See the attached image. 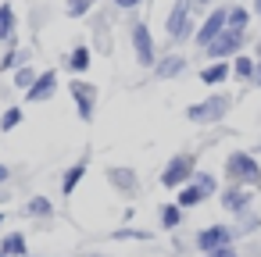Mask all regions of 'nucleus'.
<instances>
[{
  "label": "nucleus",
  "instance_id": "nucleus-35",
  "mask_svg": "<svg viewBox=\"0 0 261 257\" xmlns=\"http://www.w3.org/2000/svg\"><path fill=\"white\" fill-rule=\"evenodd\" d=\"M254 82H257V86H261V65H257V68H254Z\"/></svg>",
  "mask_w": 261,
  "mask_h": 257
},
{
  "label": "nucleus",
  "instance_id": "nucleus-20",
  "mask_svg": "<svg viewBox=\"0 0 261 257\" xmlns=\"http://www.w3.org/2000/svg\"><path fill=\"white\" fill-rule=\"evenodd\" d=\"M97 11V0H65V18L79 22V18H90Z\"/></svg>",
  "mask_w": 261,
  "mask_h": 257
},
{
  "label": "nucleus",
  "instance_id": "nucleus-38",
  "mask_svg": "<svg viewBox=\"0 0 261 257\" xmlns=\"http://www.w3.org/2000/svg\"><path fill=\"white\" fill-rule=\"evenodd\" d=\"M4 218H8V214H4V211H0V225H4Z\"/></svg>",
  "mask_w": 261,
  "mask_h": 257
},
{
  "label": "nucleus",
  "instance_id": "nucleus-18",
  "mask_svg": "<svg viewBox=\"0 0 261 257\" xmlns=\"http://www.w3.org/2000/svg\"><path fill=\"white\" fill-rule=\"evenodd\" d=\"M0 253H8V257H33L29 253V239L22 229H11L4 232V239H0Z\"/></svg>",
  "mask_w": 261,
  "mask_h": 257
},
{
  "label": "nucleus",
  "instance_id": "nucleus-21",
  "mask_svg": "<svg viewBox=\"0 0 261 257\" xmlns=\"http://www.w3.org/2000/svg\"><path fill=\"white\" fill-rule=\"evenodd\" d=\"M36 79H40V72H36L33 65H25V68H18V72H11V86H15L18 93H29Z\"/></svg>",
  "mask_w": 261,
  "mask_h": 257
},
{
  "label": "nucleus",
  "instance_id": "nucleus-3",
  "mask_svg": "<svg viewBox=\"0 0 261 257\" xmlns=\"http://www.w3.org/2000/svg\"><path fill=\"white\" fill-rule=\"evenodd\" d=\"M225 111H229V97L215 93V97H207V100H200V104H190V107H186V118L197 122V125H211V122H218Z\"/></svg>",
  "mask_w": 261,
  "mask_h": 257
},
{
  "label": "nucleus",
  "instance_id": "nucleus-40",
  "mask_svg": "<svg viewBox=\"0 0 261 257\" xmlns=\"http://www.w3.org/2000/svg\"><path fill=\"white\" fill-rule=\"evenodd\" d=\"M0 257H8V253H0Z\"/></svg>",
  "mask_w": 261,
  "mask_h": 257
},
{
  "label": "nucleus",
  "instance_id": "nucleus-2",
  "mask_svg": "<svg viewBox=\"0 0 261 257\" xmlns=\"http://www.w3.org/2000/svg\"><path fill=\"white\" fill-rule=\"evenodd\" d=\"M129 40H133L136 65H143V68H154V65H158V47H154V36H150L147 22H133V25H129Z\"/></svg>",
  "mask_w": 261,
  "mask_h": 257
},
{
  "label": "nucleus",
  "instance_id": "nucleus-34",
  "mask_svg": "<svg viewBox=\"0 0 261 257\" xmlns=\"http://www.w3.org/2000/svg\"><path fill=\"white\" fill-rule=\"evenodd\" d=\"M8 200H11V196H8V189H0V207H4Z\"/></svg>",
  "mask_w": 261,
  "mask_h": 257
},
{
  "label": "nucleus",
  "instance_id": "nucleus-30",
  "mask_svg": "<svg viewBox=\"0 0 261 257\" xmlns=\"http://www.w3.org/2000/svg\"><path fill=\"white\" fill-rule=\"evenodd\" d=\"M236 75H240V79H250V75H254V65H250L247 58H236Z\"/></svg>",
  "mask_w": 261,
  "mask_h": 257
},
{
  "label": "nucleus",
  "instance_id": "nucleus-8",
  "mask_svg": "<svg viewBox=\"0 0 261 257\" xmlns=\"http://www.w3.org/2000/svg\"><path fill=\"white\" fill-rule=\"evenodd\" d=\"M190 8H193V0H175V8H172V15H168V22H165V29H168V36L172 40H186L190 36Z\"/></svg>",
  "mask_w": 261,
  "mask_h": 257
},
{
  "label": "nucleus",
  "instance_id": "nucleus-27",
  "mask_svg": "<svg viewBox=\"0 0 261 257\" xmlns=\"http://www.w3.org/2000/svg\"><path fill=\"white\" fill-rule=\"evenodd\" d=\"M243 25H247V11H243V8H232L229 18H225V29H240V33H243Z\"/></svg>",
  "mask_w": 261,
  "mask_h": 257
},
{
  "label": "nucleus",
  "instance_id": "nucleus-37",
  "mask_svg": "<svg viewBox=\"0 0 261 257\" xmlns=\"http://www.w3.org/2000/svg\"><path fill=\"white\" fill-rule=\"evenodd\" d=\"M254 11H257V15H261V0H254Z\"/></svg>",
  "mask_w": 261,
  "mask_h": 257
},
{
  "label": "nucleus",
  "instance_id": "nucleus-1",
  "mask_svg": "<svg viewBox=\"0 0 261 257\" xmlns=\"http://www.w3.org/2000/svg\"><path fill=\"white\" fill-rule=\"evenodd\" d=\"M65 90H68V97H72V104H75V115H79V122H93V111H97V86L90 82V79H72V82H65Z\"/></svg>",
  "mask_w": 261,
  "mask_h": 257
},
{
  "label": "nucleus",
  "instance_id": "nucleus-6",
  "mask_svg": "<svg viewBox=\"0 0 261 257\" xmlns=\"http://www.w3.org/2000/svg\"><path fill=\"white\" fill-rule=\"evenodd\" d=\"M186 179H193V157H190V154H175V157L165 164V172H161V186L179 189Z\"/></svg>",
  "mask_w": 261,
  "mask_h": 257
},
{
  "label": "nucleus",
  "instance_id": "nucleus-5",
  "mask_svg": "<svg viewBox=\"0 0 261 257\" xmlns=\"http://www.w3.org/2000/svg\"><path fill=\"white\" fill-rule=\"evenodd\" d=\"M225 172H229V179H236V182L261 186V168H257V161H254L250 154H229V161H225Z\"/></svg>",
  "mask_w": 261,
  "mask_h": 257
},
{
  "label": "nucleus",
  "instance_id": "nucleus-39",
  "mask_svg": "<svg viewBox=\"0 0 261 257\" xmlns=\"http://www.w3.org/2000/svg\"><path fill=\"white\" fill-rule=\"evenodd\" d=\"M86 257H104V253H86Z\"/></svg>",
  "mask_w": 261,
  "mask_h": 257
},
{
  "label": "nucleus",
  "instance_id": "nucleus-16",
  "mask_svg": "<svg viewBox=\"0 0 261 257\" xmlns=\"http://www.w3.org/2000/svg\"><path fill=\"white\" fill-rule=\"evenodd\" d=\"M86 172H90V157H79L75 164H68L65 175H61V196H72L79 189V182L86 179Z\"/></svg>",
  "mask_w": 261,
  "mask_h": 257
},
{
  "label": "nucleus",
  "instance_id": "nucleus-17",
  "mask_svg": "<svg viewBox=\"0 0 261 257\" xmlns=\"http://www.w3.org/2000/svg\"><path fill=\"white\" fill-rule=\"evenodd\" d=\"M33 61V47H8L4 54H0V72H18V68H25Z\"/></svg>",
  "mask_w": 261,
  "mask_h": 257
},
{
  "label": "nucleus",
  "instance_id": "nucleus-15",
  "mask_svg": "<svg viewBox=\"0 0 261 257\" xmlns=\"http://www.w3.org/2000/svg\"><path fill=\"white\" fill-rule=\"evenodd\" d=\"M243 40H247V36H243L240 29H225V33L207 47V54H211V58H229V54H236V50L243 47Z\"/></svg>",
  "mask_w": 261,
  "mask_h": 257
},
{
  "label": "nucleus",
  "instance_id": "nucleus-10",
  "mask_svg": "<svg viewBox=\"0 0 261 257\" xmlns=\"http://www.w3.org/2000/svg\"><path fill=\"white\" fill-rule=\"evenodd\" d=\"M65 68L72 72V79H86V72L93 68V47L90 43H75L65 54Z\"/></svg>",
  "mask_w": 261,
  "mask_h": 257
},
{
  "label": "nucleus",
  "instance_id": "nucleus-23",
  "mask_svg": "<svg viewBox=\"0 0 261 257\" xmlns=\"http://www.w3.org/2000/svg\"><path fill=\"white\" fill-rule=\"evenodd\" d=\"M229 79V65L225 61H215V65H207L204 72H200V82L204 86H218V82H225Z\"/></svg>",
  "mask_w": 261,
  "mask_h": 257
},
{
  "label": "nucleus",
  "instance_id": "nucleus-26",
  "mask_svg": "<svg viewBox=\"0 0 261 257\" xmlns=\"http://www.w3.org/2000/svg\"><path fill=\"white\" fill-rule=\"evenodd\" d=\"M179 221H182V207L179 204H165L161 207V225L165 229H179Z\"/></svg>",
  "mask_w": 261,
  "mask_h": 257
},
{
  "label": "nucleus",
  "instance_id": "nucleus-29",
  "mask_svg": "<svg viewBox=\"0 0 261 257\" xmlns=\"http://www.w3.org/2000/svg\"><path fill=\"white\" fill-rule=\"evenodd\" d=\"M193 175H197V182H193V186H197L204 196H211V193H215V179H211V175H204V172H193Z\"/></svg>",
  "mask_w": 261,
  "mask_h": 257
},
{
  "label": "nucleus",
  "instance_id": "nucleus-32",
  "mask_svg": "<svg viewBox=\"0 0 261 257\" xmlns=\"http://www.w3.org/2000/svg\"><path fill=\"white\" fill-rule=\"evenodd\" d=\"M11 175H15V168H11V164H4V161H0V189H4V186L11 182Z\"/></svg>",
  "mask_w": 261,
  "mask_h": 257
},
{
  "label": "nucleus",
  "instance_id": "nucleus-12",
  "mask_svg": "<svg viewBox=\"0 0 261 257\" xmlns=\"http://www.w3.org/2000/svg\"><path fill=\"white\" fill-rule=\"evenodd\" d=\"M54 214H58V207L43 193H36V196H29L22 204V218H29V221H54Z\"/></svg>",
  "mask_w": 261,
  "mask_h": 257
},
{
  "label": "nucleus",
  "instance_id": "nucleus-7",
  "mask_svg": "<svg viewBox=\"0 0 261 257\" xmlns=\"http://www.w3.org/2000/svg\"><path fill=\"white\" fill-rule=\"evenodd\" d=\"M104 179H108V186H115L122 196L140 193V175H136L133 168H125V164H111V168H104Z\"/></svg>",
  "mask_w": 261,
  "mask_h": 257
},
{
  "label": "nucleus",
  "instance_id": "nucleus-31",
  "mask_svg": "<svg viewBox=\"0 0 261 257\" xmlns=\"http://www.w3.org/2000/svg\"><path fill=\"white\" fill-rule=\"evenodd\" d=\"M140 4H143V0H111V8H115V11H136Z\"/></svg>",
  "mask_w": 261,
  "mask_h": 257
},
{
  "label": "nucleus",
  "instance_id": "nucleus-24",
  "mask_svg": "<svg viewBox=\"0 0 261 257\" xmlns=\"http://www.w3.org/2000/svg\"><path fill=\"white\" fill-rule=\"evenodd\" d=\"M200 200H204V193H200L197 186H182V189H179V200H175V204H179L182 211H190V207H197Z\"/></svg>",
  "mask_w": 261,
  "mask_h": 257
},
{
  "label": "nucleus",
  "instance_id": "nucleus-36",
  "mask_svg": "<svg viewBox=\"0 0 261 257\" xmlns=\"http://www.w3.org/2000/svg\"><path fill=\"white\" fill-rule=\"evenodd\" d=\"M193 4H200V8H207V4H211V0H193Z\"/></svg>",
  "mask_w": 261,
  "mask_h": 257
},
{
  "label": "nucleus",
  "instance_id": "nucleus-28",
  "mask_svg": "<svg viewBox=\"0 0 261 257\" xmlns=\"http://www.w3.org/2000/svg\"><path fill=\"white\" fill-rule=\"evenodd\" d=\"M111 239H150V232H143V229H115Z\"/></svg>",
  "mask_w": 261,
  "mask_h": 257
},
{
  "label": "nucleus",
  "instance_id": "nucleus-19",
  "mask_svg": "<svg viewBox=\"0 0 261 257\" xmlns=\"http://www.w3.org/2000/svg\"><path fill=\"white\" fill-rule=\"evenodd\" d=\"M182 72H186V58H179V54L158 58V65H154V75L158 79H172V75H182Z\"/></svg>",
  "mask_w": 261,
  "mask_h": 257
},
{
  "label": "nucleus",
  "instance_id": "nucleus-13",
  "mask_svg": "<svg viewBox=\"0 0 261 257\" xmlns=\"http://www.w3.org/2000/svg\"><path fill=\"white\" fill-rule=\"evenodd\" d=\"M229 239H232V229H225V225H211V229H204V232L197 236V246H200L204 253H215V250L229 246Z\"/></svg>",
  "mask_w": 261,
  "mask_h": 257
},
{
  "label": "nucleus",
  "instance_id": "nucleus-9",
  "mask_svg": "<svg viewBox=\"0 0 261 257\" xmlns=\"http://www.w3.org/2000/svg\"><path fill=\"white\" fill-rule=\"evenodd\" d=\"M0 47H18V11L11 0H0Z\"/></svg>",
  "mask_w": 261,
  "mask_h": 257
},
{
  "label": "nucleus",
  "instance_id": "nucleus-11",
  "mask_svg": "<svg viewBox=\"0 0 261 257\" xmlns=\"http://www.w3.org/2000/svg\"><path fill=\"white\" fill-rule=\"evenodd\" d=\"M225 18H229V11H222V8H218V11H211V15L204 18V25L197 29V36H193V40H197V47H211V43L225 33Z\"/></svg>",
  "mask_w": 261,
  "mask_h": 257
},
{
  "label": "nucleus",
  "instance_id": "nucleus-25",
  "mask_svg": "<svg viewBox=\"0 0 261 257\" xmlns=\"http://www.w3.org/2000/svg\"><path fill=\"white\" fill-rule=\"evenodd\" d=\"M222 207L225 211H243L247 207V193L243 189H225L222 193Z\"/></svg>",
  "mask_w": 261,
  "mask_h": 257
},
{
  "label": "nucleus",
  "instance_id": "nucleus-33",
  "mask_svg": "<svg viewBox=\"0 0 261 257\" xmlns=\"http://www.w3.org/2000/svg\"><path fill=\"white\" fill-rule=\"evenodd\" d=\"M207 257H236V253H232L229 246H222V250H215V253H207Z\"/></svg>",
  "mask_w": 261,
  "mask_h": 257
},
{
  "label": "nucleus",
  "instance_id": "nucleus-14",
  "mask_svg": "<svg viewBox=\"0 0 261 257\" xmlns=\"http://www.w3.org/2000/svg\"><path fill=\"white\" fill-rule=\"evenodd\" d=\"M93 50L111 54V18H108V11H93Z\"/></svg>",
  "mask_w": 261,
  "mask_h": 257
},
{
  "label": "nucleus",
  "instance_id": "nucleus-22",
  "mask_svg": "<svg viewBox=\"0 0 261 257\" xmlns=\"http://www.w3.org/2000/svg\"><path fill=\"white\" fill-rule=\"evenodd\" d=\"M22 122H25L22 104H11V107H4V115H0V132H15Z\"/></svg>",
  "mask_w": 261,
  "mask_h": 257
},
{
  "label": "nucleus",
  "instance_id": "nucleus-4",
  "mask_svg": "<svg viewBox=\"0 0 261 257\" xmlns=\"http://www.w3.org/2000/svg\"><path fill=\"white\" fill-rule=\"evenodd\" d=\"M61 90V79H58V68H43L40 72V79L33 82V90L29 93H22V100L25 104H47V100H54V93Z\"/></svg>",
  "mask_w": 261,
  "mask_h": 257
}]
</instances>
